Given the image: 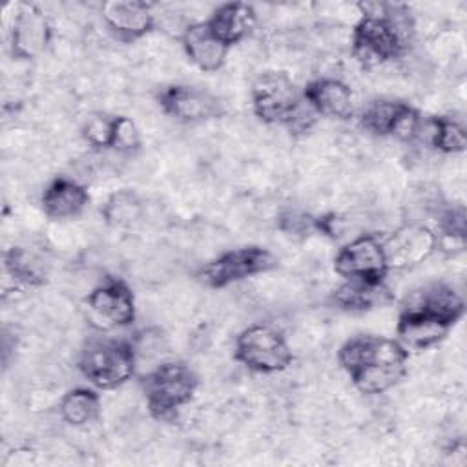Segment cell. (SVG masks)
I'll list each match as a JSON object with an SVG mask.
<instances>
[{"label":"cell","mask_w":467,"mask_h":467,"mask_svg":"<svg viewBox=\"0 0 467 467\" xmlns=\"http://www.w3.org/2000/svg\"><path fill=\"white\" fill-rule=\"evenodd\" d=\"M301 95L308 108L321 117L337 120H348L354 117L352 89L339 78H314L303 88Z\"/></svg>","instance_id":"obj_16"},{"label":"cell","mask_w":467,"mask_h":467,"mask_svg":"<svg viewBox=\"0 0 467 467\" xmlns=\"http://www.w3.org/2000/svg\"><path fill=\"white\" fill-rule=\"evenodd\" d=\"M140 146V133L135 122L124 115H117L115 142L113 150L117 151H135Z\"/></svg>","instance_id":"obj_26"},{"label":"cell","mask_w":467,"mask_h":467,"mask_svg":"<svg viewBox=\"0 0 467 467\" xmlns=\"http://www.w3.org/2000/svg\"><path fill=\"white\" fill-rule=\"evenodd\" d=\"M421 115L403 100H374L359 113V126L376 137H396L400 140L418 139Z\"/></svg>","instance_id":"obj_11"},{"label":"cell","mask_w":467,"mask_h":467,"mask_svg":"<svg viewBox=\"0 0 467 467\" xmlns=\"http://www.w3.org/2000/svg\"><path fill=\"white\" fill-rule=\"evenodd\" d=\"M115 128H117V117L95 115V117H89L82 126V137L89 146L97 150H113Z\"/></svg>","instance_id":"obj_25"},{"label":"cell","mask_w":467,"mask_h":467,"mask_svg":"<svg viewBox=\"0 0 467 467\" xmlns=\"http://www.w3.org/2000/svg\"><path fill=\"white\" fill-rule=\"evenodd\" d=\"M137 352L131 341L122 337L88 339L77 359L80 374L100 390H111L124 385L135 374Z\"/></svg>","instance_id":"obj_5"},{"label":"cell","mask_w":467,"mask_h":467,"mask_svg":"<svg viewBox=\"0 0 467 467\" xmlns=\"http://www.w3.org/2000/svg\"><path fill=\"white\" fill-rule=\"evenodd\" d=\"M217 40L228 49L243 42L255 27L257 13L254 5L246 2H226L221 4L208 20H204Z\"/></svg>","instance_id":"obj_18"},{"label":"cell","mask_w":467,"mask_h":467,"mask_svg":"<svg viewBox=\"0 0 467 467\" xmlns=\"http://www.w3.org/2000/svg\"><path fill=\"white\" fill-rule=\"evenodd\" d=\"M58 412L60 418L73 427L89 425L100 416V396L97 390L88 387L71 389L62 396Z\"/></svg>","instance_id":"obj_22"},{"label":"cell","mask_w":467,"mask_h":467,"mask_svg":"<svg viewBox=\"0 0 467 467\" xmlns=\"http://www.w3.org/2000/svg\"><path fill=\"white\" fill-rule=\"evenodd\" d=\"M86 319L97 330L130 327L135 321L137 306L130 285L113 275H106L84 299Z\"/></svg>","instance_id":"obj_8"},{"label":"cell","mask_w":467,"mask_h":467,"mask_svg":"<svg viewBox=\"0 0 467 467\" xmlns=\"http://www.w3.org/2000/svg\"><path fill=\"white\" fill-rule=\"evenodd\" d=\"M102 22L120 42H133L155 27L151 5L139 0H111L100 7Z\"/></svg>","instance_id":"obj_15"},{"label":"cell","mask_w":467,"mask_h":467,"mask_svg":"<svg viewBox=\"0 0 467 467\" xmlns=\"http://www.w3.org/2000/svg\"><path fill=\"white\" fill-rule=\"evenodd\" d=\"M361 16L352 29V55L361 66H379L407 53L412 38L409 15L396 5L358 4Z\"/></svg>","instance_id":"obj_3"},{"label":"cell","mask_w":467,"mask_h":467,"mask_svg":"<svg viewBox=\"0 0 467 467\" xmlns=\"http://www.w3.org/2000/svg\"><path fill=\"white\" fill-rule=\"evenodd\" d=\"M252 109L266 124L297 126L303 117V95L285 71L261 73L252 84Z\"/></svg>","instance_id":"obj_6"},{"label":"cell","mask_w":467,"mask_h":467,"mask_svg":"<svg viewBox=\"0 0 467 467\" xmlns=\"http://www.w3.org/2000/svg\"><path fill=\"white\" fill-rule=\"evenodd\" d=\"M463 314L465 301L451 285H425L405 297L396 323V339L407 350H427L443 341Z\"/></svg>","instance_id":"obj_1"},{"label":"cell","mask_w":467,"mask_h":467,"mask_svg":"<svg viewBox=\"0 0 467 467\" xmlns=\"http://www.w3.org/2000/svg\"><path fill=\"white\" fill-rule=\"evenodd\" d=\"M234 358L252 372L275 374L292 365L294 354L279 328L266 323H254L239 332Z\"/></svg>","instance_id":"obj_7"},{"label":"cell","mask_w":467,"mask_h":467,"mask_svg":"<svg viewBox=\"0 0 467 467\" xmlns=\"http://www.w3.org/2000/svg\"><path fill=\"white\" fill-rule=\"evenodd\" d=\"M9 24L11 55L18 60L35 58L49 42V26L38 5L29 2L11 4Z\"/></svg>","instance_id":"obj_13"},{"label":"cell","mask_w":467,"mask_h":467,"mask_svg":"<svg viewBox=\"0 0 467 467\" xmlns=\"http://www.w3.org/2000/svg\"><path fill=\"white\" fill-rule=\"evenodd\" d=\"M199 387V376L182 361H164L140 379L148 412L157 421H171Z\"/></svg>","instance_id":"obj_4"},{"label":"cell","mask_w":467,"mask_h":467,"mask_svg":"<svg viewBox=\"0 0 467 467\" xmlns=\"http://www.w3.org/2000/svg\"><path fill=\"white\" fill-rule=\"evenodd\" d=\"M5 272L20 285L38 286L46 283V268L38 255L22 246H13L4 254Z\"/></svg>","instance_id":"obj_23"},{"label":"cell","mask_w":467,"mask_h":467,"mask_svg":"<svg viewBox=\"0 0 467 467\" xmlns=\"http://www.w3.org/2000/svg\"><path fill=\"white\" fill-rule=\"evenodd\" d=\"M162 111L181 122H204L224 113L219 97L192 84H170L157 95Z\"/></svg>","instance_id":"obj_12"},{"label":"cell","mask_w":467,"mask_h":467,"mask_svg":"<svg viewBox=\"0 0 467 467\" xmlns=\"http://www.w3.org/2000/svg\"><path fill=\"white\" fill-rule=\"evenodd\" d=\"M381 243L389 270H405L423 263L436 250V234L425 224L409 223Z\"/></svg>","instance_id":"obj_14"},{"label":"cell","mask_w":467,"mask_h":467,"mask_svg":"<svg viewBox=\"0 0 467 467\" xmlns=\"http://www.w3.org/2000/svg\"><path fill=\"white\" fill-rule=\"evenodd\" d=\"M392 299L385 281L372 283L361 279H345L334 292L332 303L347 312H367Z\"/></svg>","instance_id":"obj_20"},{"label":"cell","mask_w":467,"mask_h":467,"mask_svg":"<svg viewBox=\"0 0 467 467\" xmlns=\"http://www.w3.org/2000/svg\"><path fill=\"white\" fill-rule=\"evenodd\" d=\"M341 224H343V219L336 213H325V215H317L314 217V230L327 235V237H339L341 234Z\"/></svg>","instance_id":"obj_27"},{"label":"cell","mask_w":467,"mask_h":467,"mask_svg":"<svg viewBox=\"0 0 467 467\" xmlns=\"http://www.w3.org/2000/svg\"><path fill=\"white\" fill-rule=\"evenodd\" d=\"M89 202V193L84 184L66 175H58L47 182L40 195L42 212L55 221L78 217Z\"/></svg>","instance_id":"obj_17"},{"label":"cell","mask_w":467,"mask_h":467,"mask_svg":"<svg viewBox=\"0 0 467 467\" xmlns=\"http://www.w3.org/2000/svg\"><path fill=\"white\" fill-rule=\"evenodd\" d=\"M337 361L359 392L374 396L401 383L409 350L396 337L358 334L339 347Z\"/></svg>","instance_id":"obj_2"},{"label":"cell","mask_w":467,"mask_h":467,"mask_svg":"<svg viewBox=\"0 0 467 467\" xmlns=\"http://www.w3.org/2000/svg\"><path fill=\"white\" fill-rule=\"evenodd\" d=\"M334 270L343 279L381 283L389 270L383 243L374 234H363L343 244L334 257Z\"/></svg>","instance_id":"obj_10"},{"label":"cell","mask_w":467,"mask_h":467,"mask_svg":"<svg viewBox=\"0 0 467 467\" xmlns=\"http://www.w3.org/2000/svg\"><path fill=\"white\" fill-rule=\"evenodd\" d=\"M181 44L188 60L204 73H212L223 67L230 51L221 40L213 36L206 22H195L186 26L181 35Z\"/></svg>","instance_id":"obj_19"},{"label":"cell","mask_w":467,"mask_h":467,"mask_svg":"<svg viewBox=\"0 0 467 467\" xmlns=\"http://www.w3.org/2000/svg\"><path fill=\"white\" fill-rule=\"evenodd\" d=\"M418 139L441 153H463L467 148L463 128L449 117L421 119Z\"/></svg>","instance_id":"obj_21"},{"label":"cell","mask_w":467,"mask_h":467,"mask_svg":"<svg viewBox=\"0 0 467 467\" xmlns=\"http://www.w3.org/2000/svg\"><path fill=\"white\" fill-rule=\"evenodd\" d=\"M277 266L275 255L263 246H241L223 252L197 272V277L210 288H224L232 283L266 274Z\"/></svg>","instance_id":"obj_9"},{"label":"cell","mask_w":467,"mask_h":467,"mask_svg":"<svg viewBox=\"0 0 467 467\" xmlns=\"http://www.w3.org/2000/svg\"><path fill=\"white\" fill-rule=\"evenodd\" d=\"M436 248L447 254H458L465 248V208L462 204H452L443 210L438 219Z\"/></svg>","instance_id":"obj_24"}]
</instances>
